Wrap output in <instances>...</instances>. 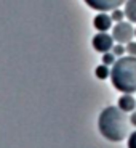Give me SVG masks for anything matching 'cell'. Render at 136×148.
<instances>
[{"label":"cell","instance_id":"cell-12","mask_svg":"<svg viewBox=\"0 0 136 148\" xmlns=\"http://www.w3.org/2000/svg\"><path fill=\"white\" fill-rule=\"evenodd\" d=\"M115 61H117V60H115V55H114V53L106 52V53L103 55V63L107 64V66H109V64H114Z\"/></svg>","mask_w":136,"mask_h":148},{"label":"cell","instance_id":"cell-8","mask_svg":"<svg viewBox=\"0 0 136 148\" xmlns=\"http://www.w3.org/2000/svg\"><path fill=\"white\" fill-rule=\"evenodd\" d=\"M123 11H125V16L130 19V23H136V0H127Z\"/></svg>","mask_w":136,"mask_h":148},{"label":"cell","instance_id":"cell-10","mask_svg":"<svg viewBox=\"0 0 136 148\" xmlns=\"http://www.w3.org/2000/svg\"><path fill=\"white\" fill-rule=\"evenodd\" d=\"M112 53H114L115 56H122V55H125L127 53V47L123 44H117L112 47Z\"/></svg>","mask_w":136,"mask_h":148},{"label":"cell","instance_id":"cell-4","mask_svg":"<svg viewBox=\"0 0 136 148\" xmlns=\"http://www.w3.org/2000/svg\"><path fill=\"white\" fill-rule=\"evenodd\" d=\"M91 44H93V48H95V50H98V52H101V53H106V52H109V50H112V47H114V37H112V34L99 32L93 37Z\"/></svg>","mask_w":136,"mask_h":148},{"label":"cell","instance_id":"cell-14","mask_svg":"<svg viewBox=\"0 0 136 148\" xmlns=\"http://www.w3.org/2000/svg\"><path fill=\"white\" fill-rule=\"evenodd\" d=\"M128 148H136V130L128 137Z\"/></svg>","mask_w":136,"mask_h":148},{"label":"cell","instance_id":"cell-2","mask_svg":"<svg viewBox=\"0 0 136 148\" xmlns=\"http://www.w3.org/2000/svg\"><path fill=\"white\" fill-rule=\"evenodd\" d=\"M110 81L117 90L123 93L136 92V56H120L112 64Z\"/></svg>","mask_w":136,"mask_h":148},{"label":"cell","instance_id":"cell-1","mask_svg":"<svg viewBox=\"0 0 136 148\" xmlns=\"http://www.w3.org/2000/svg\"><path fill=\"white\" fill-rule=\"evenodd\" d=\"M98 127L104 138L110 142H120L128 135V118L120 108L107 106L101 111Z\"/></svg>","mask_w":136,"mask_h":148},{"label":"cell","instance_id":"cell-6","mask_svg":"<svg viewBox=\"0 0 136 148\" xmlns=\"http://www.w3.org/2000/svg\"><path fill=\"white\" fill-rule=\"evenodd\" d=\"M112 21H114L112 16H109L106 11H101L99 15L95 16V19H93V26L99 31V32H106L107 29L112 27Z\"/></svg>","mask_w":136,"mask_h":148},{"label":"cell","instance_id":"cell-13","mask_svg":"<svg viewBox=\"0 0 136 148\" xmlns=\"http://www.w3.org/2000/svg\"><path fill=\"white\" fill-rule=\"evenodd\" d=\"M127 53L131 56H136V42H128L127 44Z\"/></svg>","mask_w":136,"mask_h":148},{"label":"cell","instance_id":"cell-5","mask_svg":"<svg viewBox=\"0 0 136 148\" xmlns=\"http://www.w3.org/2000/svg\"><path fill=\"white\" fill-rule=\"evenodd\" d=\"M90 8L98 11H112L118 8L122 3H127V0H85Z\"/></svg>","mask_w":136,"mask_h":148},{"label":"cell","instance_id":"cell-16","mask_svg":"<svg viewBox=\"0 0 136 148\" xmlns=\"http://www.w3.org/2000/svg\"><path fill=\"white\" fill-rule=\"evenodd\" d=\"M135 36H136V29H135Z\"/></svg>","mask_w":136,"mask_h":148},{"label":"cell","instance_id":"cell-7","mask_svg":"<svg viewBox=\"0 0 136 148\" xmlns=\"http://www.w3.org/2000/svg\"><path fill=\"white\" fill-rule=\"evenodd\" d=\"M118 108L122 111H125V113H130V111H133L136 108V100L130 93H125V95H122L118 98Z\"/></svg>","mask_w":136,"mask_h":148},{"label":"cell","instance_id":"cell-15","mask_svg":"<svg viewBox=\"0 0 136 148\" xmlns=\"http://www.w3.org/2000/svg\"><path fill=\"white\" fill-rule=\"evenodd\" d=\"M130 122H131L133 126H136V111H133V114L130 116Z\"/></svg>","mask_w":136,"mask_h":148},{"label":"cell","instance_id":"cell-3","mask_svg":"<svg viewBox=\"0 0 136 148\" xmlns=\"http://www.w3.org/2000/svg\"><path fill=\"white\" fill-rule=\"evenodd\" d=\"M133 34H135L133 26L130 23H125V21L117 23L112 27V37H114V40L118 42V44H128V42H131Z\"/></svg>","mask_w":136,"mask_h":148},{"label":"cell","instance_id":"cell-9","mask_svg":"<svg viewBox=\"0 0 136 148\" xmlns=\"http://www.w3.org/2000/svg\"><path fill=\"white\" fill-rule=\"evenodd\" d=\"M95 74L98 79H107V76H110V71L107 69V64H101V66H98L95 69Z\"/></svg>","mask_w":136,"mask_h":148},{"label":"cell","instance_id":"cell-11","mask_svg":"<svg viewBox=\"0 0 136 148\" xmlns=\"http://www.w3.org/2000/svg\"><path fill=\"white\" fill-rule=\"evenodd\" d=\"M112 19L114 21H117V23H120V21H123V18H127L125 16V11H122V10H118V8H115V10H112Z\"/></svg>","mask_w":136,"mask_h":148}]
</instances>
